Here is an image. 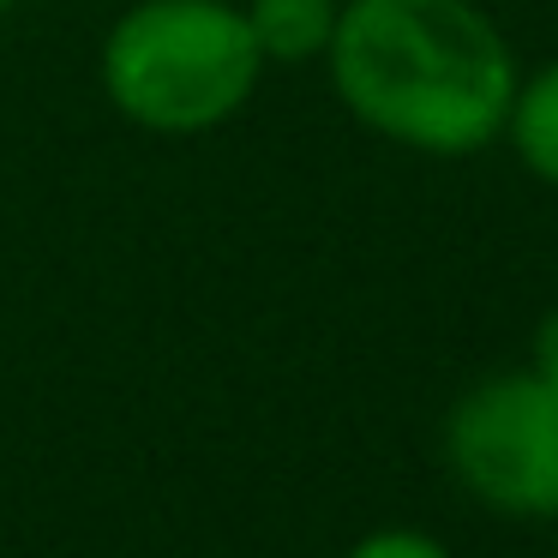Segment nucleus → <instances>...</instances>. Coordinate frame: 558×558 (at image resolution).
Segmentation results:
<instances>
[{
    "label": "nucleus",
    "instance_id": "obj_1",
    "mask_svg": "<svg viewBox=\"0 0 558 558\" xmlns=\"http://www.w3.org/2000/svg\"><path fill=\"white\" fill-rule=\"evenodd\" d=\"M325 73L354 126L414 157H474L505 138L517 49L481 0H342Z\"/></svg>",
    "mask_w": 558,
    "mask_h": 558
},
{
    "label": "nucleus",
    "instance_id": "obj_2",
    "mask_svg": "<svg viewBox=\"0 0 558 558\" xmlns=\"http://www.w3.org/2000/svg\"><path fill=\"white\" fill-rule=\"evenodd\" d=\"M97 78L126 126L198 138L253 102L265 54L234 0H133L102 37Z\"/></svg>",
    "mask_w": 558,
    "mask_h": 558
},
{
    "label": "nucleus",
    "instance_id": "obj_7",
    "mask_svg": "<svg viewBox=\"0 0 558 558\" xmlns=\"http://www.w3.org/2000/svg\"><path fill=\"white\" fill-rule=\"evenodd\" d=\"M529 366L558 385V306H546L541 325H534V337H529Z\"/></svg>",
    "mask_w": 558,
    "mask_h": 558
},
{
    "label": "nucleus",
    "instance_id": "obj_6",
    "mask_svg": "<svg viewBox=\"0 0 558 558\" xmlns=\"http://www.w3.org/2000/svg\"><path fill=\"white\" fill-rule=\"evenodd\" d=\"M342 558H457V553H450L445 541H433V534H421V529H373Z\"/></svg>",
    "mask_w": 558,
    "mask_h": 558
},
{
    "label": "nucleus",
    "instance_id": "obj_5",
    "mask_svg": "<svg viewBox=\"0 0 558 558\" xmlns=\"http://www.w3.org/2000/svg\"><path fill=\"white\" fill-rule=\"evenodd\" d=\"M505 145L541 186H558V54L517 78L505 114Z\"/></svg>",
    "mask_w": 558,
    "mask_h": 558
},
{
    "label": "nucleus",
    "instance_id": "obj_3",
    "mask_svg": "<svg viewBox=\"0 0 558 558\" xmlns=\"http://www.w3.org/2000/svg\"><path fill=\"white\" fill-rule=\"evenodd\" d=\"M445 462L498 517H558V385L534 366L469 385L445 414Z\"/></svg>",
    "mask_w": 558,
    "mask_h": 558
},
{
    "label": "nucleus",
    "instance_id": "obj_8",
    "mask_svg": "<svg viewBox=\"0 0 558 558\" xmlns=\"http://www.w3.org/2000/svg\"><path fill=\"white\" fill-rule=\"evenodd\" d=\"M0 7H7V0H0Z\"/></svg>",
    "mask_w": 558,
    "mask_h": 558
},
{
    "label": "nucleus",
    "instance_id": "obj_4",
    "mask_svg": "<svg viewBox=\"0 0 558 558\" xmlns=\"http://www.w3.org/2000/svg\"><path fill=\"white\" fill-rule=\"evenodd\" d=\"M241 13L265 66H306V61H325L342 0H246Z\"/></svg>",
    "mask_w": 558,
    "mask_h": 558
}]
</instances>
